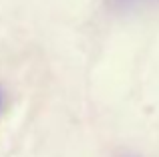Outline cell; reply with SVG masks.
<instances>
[{
    "mask_svg": "<svg viewBox=\"0 0 159 157\" xmlns=\"http://www.w3.org/2000/svg\"><path fill=\"white\" fill-rule=\"evenodd\" d=\"M0 103H2V97H0Z\"/></svg>",
    "mask_w": 159,
    "mask_h": 157,
    "instance_id": "2",
    "label": "cell"
},
{
    "mask_svg": "<svg viewBox=\"0 0 159 157\" xmlns=\"http://www.w3.org/2000/svg\"><path fill=\"white\" fill-rule=\"evenodd\" d=\"M119 157H139V155H135V153H121Z\"/></svg>",
    "mask_w": 159,
    "mask_h": 157,
    "instance_id": "1",
    "label": "cell"
}]
</instances>
